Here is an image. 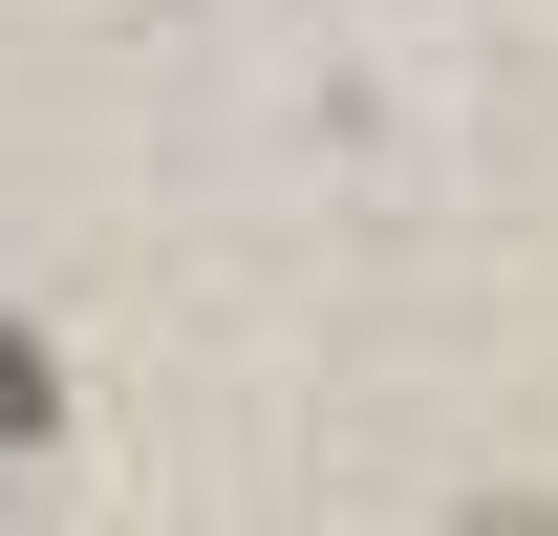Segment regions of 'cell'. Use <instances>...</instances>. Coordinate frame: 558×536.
Returning <instances> with one entry per match:
<instances>
[{"label": "cell", "mask_w": 558, "mask_h": 536, "mask_svg": "<svg viewBox=\"0 0 558 536\" xmlns=\"http://www.w3.org/2000/svg\"><path fill=\"white\" fill-rule=\"evenodd\" d=\"M65 429V365H44V322H0V451H44Z\"/></svg>", "instance_id": "obj_1"}]
</instances>
